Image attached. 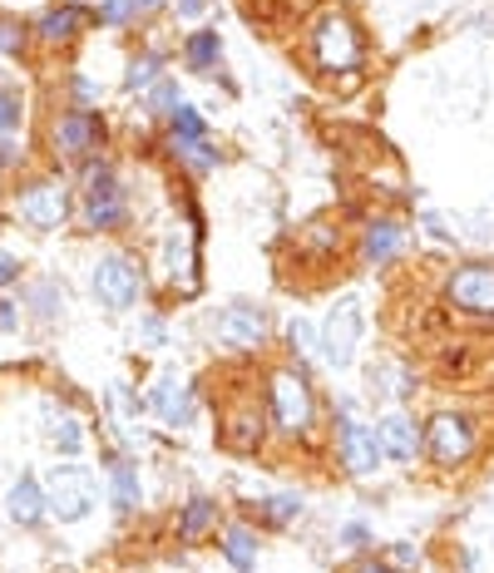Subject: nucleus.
Masks as SVG:
<instances>
[{"label": "nucleus", "instance_id": "obj_1", "mask_svg": "<svg viewBox=\"0 0 494 573\" xmlns=\"http://www.w3.org/2000/svg\"><path fill=\"white\" fill-rule=\"evenodd\" d=\"M268 411L272 430L287 440H312L317 436V386L307 366H277L268 376Z\"/></svg>", "mask_w": 494, "mask_h": 573}, {"label": "nucleus", "instance_id": "obj_2", "mask_svg": "<svg viewBox=\"0 0 494 573\" xmlns=\"http://www.w3.org/2000/svg\"><path fill=\"white\" fill-rule=\"evenodd\" d=\"M361 31H356L351 15L326 11L317 15V25L307 31V60L322 70V75H356L361 70Z\"/></svg>", "mask_w": 494, "mask_h": 573}, {"label": "nucleus", "instance_id": "obj_3", "mask_svg": "<svg viewBox=\"0 0 494 573\" xmlns=\"http://www.w3.org/2000/svg\"><path fill=\"white\" fill-rule=\"evenodd\" d=\"M480 455V420L470 411H435L425 420V460L445 475L465 470Z\"/></svg>", "mask_w": 494, "mask_h": 573}, {"label": "nucleus", "instance_id": "obj_4", "mask_svg": "<svg viewBox=\"0 0 494 573\" xmlns=\"http://www.w3.org/2000/svg\"><path fill=\"white\" fill-rule=\"evenodd\" d=\"M445 302L474 327H494V257H465L445 272Z\"/></svg>", "mask_w": 494, "mask_h": 573}, {"label": "nucleus", "instance_id": "obj_5", "mask_svg": "<svg viewBox=\"0 0 494 573\" xmlns=\"http://www.w3.org/2000/svg\"><path fill=\"white\" fill-rule=\"evenodd\" d=\"M332 440H336V460H342V470L351 479L376 475L381 460H386V450H381V440H376V425L356 420V405L351 401H336V411H332Z\"/></svg>", "mask_w": 494, "mask_h": 573}, {"label": "nucleus", "instance_id": "obj_6", "mask_svg": "<svg viewBox=\"0 0 494 573\" xmlns=\"http://www.w3.org/2000/svg\"><path fill=\"white\" fill-rule=\"evenodd\" d=\"M268 425H272L268 391L258 395L247 386V395L227 401L223 415H218V440H223V450H233V455H258V450L268 446Z\"/></svg>", "mask_w": 494, "mask_h": 573}, {"label": "nucleus", "instance_id": "obj_7", "mask_svg": "<svg viewBox=\"0 0 494 573\" xmlns=\"http://www.w3.org/2000/svg\"><path fill=\"white\" fill-rule=\"evenodd\" d=\"M85 223L95 228V233L129 228V193L119 183L114 163H89L85 169Z\"/></svg>", "mask_w": 494, "mask_h": 573}, {"label": "nucleus", "instance_id": "obj_8", "mask_svg": "<svg viewBox=\"0 0 494 573\" xmlns=\"http://www.w3.org/2000/svg\"><path fill=\"white\" fill-rule=\"evenodd\" d=\"M361 331H366V312L356 297L332 302V312L322 317L317 327V341H322V362L332 371H351L356 366V351H361Z\"/></svg>", "mask_w": 494, "mask_h": 573}, {"label": "nucleus", "instance_id": "obj_9", "mask_svg": "<svg viewBox=\"0 0 494 573\" xmlns=\"http://www.w3.org/2000/svg\"><path fill=\"white\" fill-rule=\"evenodd\" d=\"M89 286H95V302L104 312H129L144 297V267L129 253H104L89 272Z\"/></svg>", "mask_w": 494, "mask_h": 573}, {"label": "nucleus", "instance_id": "obj_10", "mask_svg": "<svg viewBox=\"0 0 494 573\" xmlns=\"http://www.w3.org/2000/svg\"><path fill=\"white\" fill-rule=\"evenodd\" d=\"M268 307H258V302H227V307H218L213 317V337L218 346L227 351H243V356H258L262 346H268Z\"/></svg>", "mask_w": 494, "mask_h": 573}, {"label": "nucleus", "instance_id": "obj_11", "mask_svg": "<svg viewBox=\"0 0 494 573\" xmlns=\"http://www.w3.org/2000/svg\"><path fill=\"white\" fill-rule=\"evenodd\" d=\"M45 499H50V520L60 524H79L89 510H95V475H89L85 465H60L50 475V485H45Z\"/></svg>", "mask_w": 494, "mask_h": 573}, {"label": "nucleus", "instance_id": "obj_12", "mask_svg": "<svg viewBox=\"0 0 494 573\" xmlns=\"http://www.w3.org/2000/svg\"><path fill=\"white\" fill-rule=\"evenodd\" d=\"M50 144L60 159H89V154L104 149V119H99V109H65V114L54 119L50 129Z\"/></svg>", "mask_w": 494, "mask_h": 573}, {"label": "nucleus", "instance_id": "obj_13", "mask_svg": "<svg viewBox=\"0 0 494 573\" xmlns=\"http://www.w3.org/2000/svg\"><path fill=\"white\" fill-rule=\"evenodd\" d=\"M376 440L386 450V460H396V465H416L425 455V425L406 405H391V411L376 415Z\"/></svg>", "mask_w": 494, "mask_h": 573}, {"label": "nucleus", "instance_id": "obj_14", "mask_svg": "<svg viewBox=\"0 0 494 573\" xmlns=\"http://www.w3.org/2000/svg\"><path fill=\"white\" fill-rule=\"evenodd\" d=\"M15 212H21V223L35 228V233H54V228L70 218V193L60 188V183L40 179V183H30V188H21Z\"/></svg>", "mask_w": 494, "mask_h": 573}, {"label": "nucleus", "instance_id": "obj_15", "mask_svg": "<svg viewBox=\"0 0 494 573\" xmlns=\"http://www.w3.org/2000/svg\"><path fill=\"white\" fill-rule=\"evenodd\" d=\"M149 411L159 415L169 430H183V425H194V415H198V391H194V381H183L178 371H163L159 381H153V391H149Z\"/></svg>", "mask_w": 494, "mask_h": 573}, {"label": "nucleus", "instance_id": "obj_16", "mask_svg": "<svg viewBox=\"0 0 494 573\" xmlns=\"http://www.w3.org/2000/svg\"><path fill=\"white\" fill-rule=\"evenodd\" d=\"M95 21H99L95 11H85V5H75V0H60V5H50V11L35 21V35H40L45 45H70V40H79Z\"/></svg>", "mask_w": 494, "mask_h": 573}, {"label": "nucleus", "instance_id": "obj_17", "mask_svg": "<svg viewBox=\"0 0 494 573\" xmlns=\"http://www.w3.org/2000/svg\"><path fill=\"white\" fill-rule=\"evenodd\" d=\"M400 247H406V228L396 223V218H371V223L361 228V263L366 267H391L400 257Z\"/></svg>", "mask_w": 494, "mask_h": 573}, {"label": "nucleus", "instance_id": "obj_18", "mask_svg": "<svg viewBox=\"0 0 494 573\" xmlns=\"http://www.w3.org/2000/svg\"><path fill=\"white\" fill-rule=\"evenodd\" d=\"M218 549H223V563L233 573H252V569H258V553H262L258 524H252V520L223 524V534H218Z\"/></svg>", "mask_w": 494, "mask_h": 573}, {"label": "nucleus", "instance_id": "obj_19", "mask_svg": "<svg viewBox=\"0 0 494 573\" xmlns=\"http://www.w3.org/2000/svg\"><path fill=\"white\" fill-rule=\"evenodd\" d=\"M366 381H371V395H381V401H391V405H406L410 395H416V371H410L406 362H396V356H376L371 371H366Z\"/></svg>", "mask_w": 494, "mask_h": 573}, {"label": "nucleus", "instance_id": "obj_20", "mask_svg": "<svg viewBox=\"0 0 494 573\" xmlns=\"http://www.w3.org/2000/svg\"><path fill=\"white\" fill-rule=\"evenodd\" d=\"M301 510H307V499H301L297 489H282V495H258L252 504H247L252 524H262V529H292V524L301 520Z\"/></svg>", "mask_w": 494, "mask_h": 573}, {"label": "nucleus", "instance_id": "obj_21", "mask_svg": "<svg viewBox=\"0 0 494 573\" xmlns=\"http://www.w3.org/2000/svg\"><path fill=\"white\" fill-rule=\"evenodd\" d=\"M223 524V504L213 495H194L188 504L178 510V544H198Z\"/></svg>", "mask_w": 494, "mask_h": 573}, {"label": "nucleus", "instance_id": "obj_22", "mask_svg": "<svg viewBox=\"0 0 494 573\" xmlns=\"http://www.w3.org/2000/svg\"><path fill=\"white\" fill-rule=\"evenodd\" d=\"M178 60H183L188 75H218V64H223V35L218 31H188L183 35Z\"/></svg>", "mask_w": 494, "mask_h": 573}, {"label": "nucleus", "instance_id": "obj_23", "mask_svg": "<svg viewBox=\"0 0 494 573\" xmlns=\"http://www.w3.org/2000/svg\"><path fill=\"white\" fill-rule=\"evenodd\" d=\"M5 514H11L15 524H25V529H30V524H40L45 514H50V499H45V485L35 475H21L11 485V495H5Z\"/></svg>", "mask_w": 494, "mask_h": 573}, {"label": "nucleus", "instance_id": "obj_24", "mask_svg": "<svg viewBox=\"0 0 494 573\" xmlns=\"http://www.w3.org/2000/svg\"><path fill=\"white\" fill-rule=\"evenodd\" d=\"M109 499L119 514H134L144 504V485H139V465L134 460H114L109 465Z\"/></svg>", "mask_w": 494, "mask_h": 573}, {"label": "nucleus", "instance_id": "obj_25", "mask_svg": "<svg viewBox=\"0 0 494 573\" xmlns=\"http://www.w3.org/2000/svg\"><path fill=\"white\" fill-rule=\"evenodd\" d=\"M198 138H208V119H203V109L198 105L183 99V105L169 114V154L183 149V144H198Z\"/></svg>", "mask_w": 494, "mask_h": 573}, {"label": "nucleus", "instance_id": "obj_26", "mask_svg": "<svg viewBox=\"0 0 494 573\" xmlns=\"http://www.w3.org/2000/svg\"><path fill=\"white\" fill-rule=\"evenodd\" d=\"M163 64H169V54L163 50H144L129 60V70H124V89L129 95H144V89H153L163 80Z\"/></svg>", "mask_w": 494, "mask_h": 573}, {"label": "nucleus", "instance_id": "obj_27", "mask_svg": "<svg viewBox=\"0 0 494 573\" xmlns=\"http://www.w3.org/2000/svg\"><path fill=\"white\" fill-rule=\"evenodd\" d=\"M45 440H50L60 455H79V450H85V425H79L70 411H60V415L50 411V420H45Z\"/></svg>", "mask_w": 494, "mask_h": 573}, {"label": "nucleus", "instance_id": "obj_28", "mask_svg": "<svg viewBox=\"0 0 494 573\" xmlns=\"http://www.w3.org/2000/svg\"><path fill=\"white\" fill-rule=\"evenodd\" d=\"M173 159H178L188 173H198V179H203V173H218V169H223V154H218V144H213V138H198V144H183V149H173Z\"/></svg>", "mask_w": 494, "mask_h": 573}, {"label": "nucleus", "instance_id": "obj_29", "mask_svg": "<svg viewBox=\"0 0 494 573\" xmlns=\"http://www.w3.org/2000/svg\"><path fill=\"white\" fill-rule=\"evenodd\" d=\"M287 346H292V366H312L322 356V341H317V327L312 321L292 317L287 321Z\"/></svg>", "mask_w": 494, "mask_h": 573}, {"label": "nucleus", "instance_id": "obj_30", "mask_svg": "<svg viewBox=\"0 0 494 573\" xmlns=\"http://www.w3.org/2000/svg\"><path fill=\"white\" fill-rule=\"evenodd\" d=\"M25 124V89L15 80H0V138Z\"/></svg>", "mask_w": 494, "mask_h": 573}, {"label": "nucleus", "instance_id": "obj_31", "mask_svg": "<svg viewBox=\"0 0 494 573\" xmlns=\"http://www.w3.org/2000/svg\"><path fill=\"white\" fill-rule=\"evenodd\" d=\"M178 105H183V89H178V80L173 75H163L153 89H144V109H149L153 119H169Z\"/></svg>", "mask_w": 494, "mask_h": 573}, {"label": "nucleus", "instance_id": "obj_32", "mask_svg": "<svg viewBox=\"0 0 494 573\" xmlns=\"http://www.w3.org/2000/svg\"><path fill=\"white\" fill-rule=\"evenodd\" d=\"M139 15V0H104L99 5V25H134Z\"/></svg>", "mask_w": 494, "mask_h": 573}, {"label": "nucleus", "instance_id": "obj_33", "mask_svg": "<svg viewBox=\"0 0 494 573\" xmlns=\"http://www.w3.org/2000/svg\"><path fill=\"white\" fill-rule=\"evenodd\" d=\"M30 302L40 317H54V312L65 307V286H54V282H35L30 286Z\"/></svg>", "mask_w": 494, "mask_h": 573}, {"label": "nucleus", "instance_id": "obj_34", "mask_svg": "<svg viewBox=\"0 0 494 573\" xmlns=\"http://www.w3.org/2000/svg\"><path fill=\"white\" fill-rule=\"evenodd\" d=\"M336 544H342V549H366V544H371V529H366L361 520H346L342 529H336Z\"/></svg>", "mask_w": 494, "mask_h": 573}, {"label": "nucleus", "instance_id": "obj_35", "mask_svg": "<svg viewBox=\"0 0 494 573\" xmlns=\"http://www.w3.org/2000/svg\"><path fill=\"white\" fill-rule=\"evenodd\" d=\"M173 11H178V21H198L213 11V0H173Z\"/></svg>", "mask_w": 494, "mask_h": 573}, {"label": "nucleus", "instance_id": "obj_36", "mask_svg": "<svg viewBox=\"0 0 494 573\" xmlns=\"http://www.w3.org/2000/svg\"><path fill=\"white\" fill-rule=\"evenodd\" d=\"M15 50H21V25L0 21V54H15Z\"/></svg>", "mask_w": 494, "mask_h": 573}, {"label": "nucleus", "instance_id": "obj_37", "mask_svg": "<svg viewBox=\"0 0 494 573\" xmlns=\"http://www.w3.org/2000/svg\"><path fill=\"white\" fill-rule=\"evenodd\" d=\"M21 282V263H15L11 253H0V292H5V286H15Z\"/></svg>", "mask_w": 494, "mask_h": 573}, {"label": "nucleus", "instance_id": "obj_38", "mask_svg": "<svg viewBox=\"0 0 494 573\" xmlns=\"http://www.w3.org/2000/svg\"><path fill=\"white\" fill-rule=\"evenodd\" d=\"M21 159H25V154H21V144H15V138L5 134V138H0V169H15Z\"/></svg>", "mask_w": 494, "mask_h": 573}, {"label": "nucleus", "instance_id": "obj_39", "mask_svg": "<svg viewBox=\"0 0 494 573\" xmlns=\"http://www.w3.org/2000/svg\"><path fill=\"white\" fill-rule=\"evenodd\" d=\"M351 573H400V569L396 563H386V559H356Z\"/></svg>", "mask_w": 494, "mask_h": 573}, {"label": "nucleus", "instance_id": "obj_40", "mask_svg": "<svg viewBox=\"0 0 494 573\" xmlns=\"http://www.w3.org/2000/svg\"><path fill=\"white\" fill-rule=\"evenodd\" d=\"M21 327V317H15V307L11 302H0V331H15Z\"/></svg>", "mask_w": 494, "mask_h": 573}, {"label": "nucleus", "instance_id": "obj_41", "mask_svg": "<svg viewBox=\"0 0 494 573\" xmlns=\"http://www.w3.org/2000/svg\"><path fill=\"white\" fill-rule=\"evenodd\" d=\"M75 95H79V99H85V105H95V99H99V89H95V85H89V80H85V75H75Z\"/></svg>", "mask_w": 494, "mask_h": 573}, {"label": "nucleus", "instance_id": "obj_42", "mask_svg": "<svg viewBox=\"0 0 494 573\" xmlns=\"http://www.w3.org/2000/svg\"><path fill=\"white\" fill-rule=\"evenodd\" d=\"M391 559H396L400 569H410V563H416V549H410V544H396V553H391Z\"/></svg>", "mask_w": 494, "mask_h": 573}, {"label": "nucleus", "instance_id": "obj_43", "mask_svg": "<svg viewBox=\"0 0 494 573\" xmlns=\"http://www.w3.org/2000/svg\"><path fill=\"white\" fill-rule=\"evenodd\" d=\"M163 5H169V0H139V11L149 15V11H163Z\"/></svg>", "mask_w": 494, "mask_h": 573}]
</instances>
